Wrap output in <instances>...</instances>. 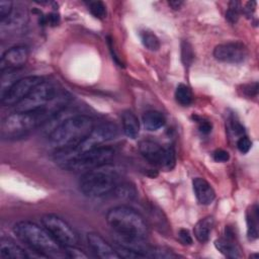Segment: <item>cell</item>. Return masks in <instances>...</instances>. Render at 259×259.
<instances>
[{
  "label": "cell",
  "instance_id": "obj_1",
  "mask_svg": "<svg viewBox=\"0 0 259 259\" xmlns=\"http://www.w3.org/2000/svg\"><path fill=\"white\" fill-rule=\"evenodd\" d=\"M16 237L33 252L45 258L67 257L65 248L61 246L45 229L29 221H20L13 227Z\"/></svg>",
  "mask_w": 259,
  "mask_h": 259
},
{
  "label": "cell",
  "instance_id": "obj_2",
  "mask_svg": "<svg viewBox=\"0 0 259 259\" xmlns=\"http://www.w3.org/2000/svg\"><path fill=\"white\" fill-rule=\"evenodd\" d=\"M94 127V120L89 115L77 114L66 118L53 128L49 141L56 149L77 147Z\"/></svg>",
  "mask_w": 259,
  "mask_h": 259
},
{
  "label": "cell",
  "instance_id": "obj_3",
  "mask_svg": "<svg viewBox=\"0 0 259 259\" xmlns=\"http://www.w3.org/2000/svg\"><path fill=\"white\" fill-rule=\"evenodd\" d=\"M106 222L113 233L147 238L149 227L145 218L136 209L127 205H117L106 213Z\"/></svg>",
  "mask_w": 259,
  "mask_h": 259
},
{
  "label": "cell",
  "instance_id": "obj_4",
  "mask_svg": "<svg viewBox=\"0 0 259 259\" xmlns=\"http://www.w3.org/2000/svg\"><path fill=\"white\" fill-rule=\"evenodd\" d=\"M117 184V173L104 165L84 172L79 180V189L83 195L96 198L111 193Z\"/></svg>",
  "mask_w": 259,
  "mask_h": 259
},
{
  "label": "cell",
  "instance_id": "obj_5",
  "mask_svg": "<svg viewBox=\"0 0 259 259\" xmlns=\"http://www.w3.org/2000/svg\"><path fill=\"white\" fill-rule=\"evenodd\" d=\"M114 156V150L110 147H97L80 154L61 165L60 167L73 172H87L95 168L107 165Z\"/></svg>",
  "mask_w": 259,
  "mask_h": 259
},
{
  "label": "cell",
  "instance_id": "obj_6",
  "mask_svg": "<svg viewBox=\"0 0 259 259\" xmlns=\"http://www.w3.org/2000/svg\"><path fill=\"white\" fill-rule=\"evenodd\" d=\"M63 91L58 89L57 85L44 80L36 85L29 94L14 106V111L26 112L41 109L53 102Z\"/></svg>",
  "mask_w": 259,
  "mask_h": 259
},
{
  "label": "cell",
  "instance_id": "obj_7",
  "mask_svg": "<svg viewBox=\"0 0 259 259\" xmlns=\"http://www.w3.org/2000/svg\"><path fill=\"white\" fill-rule=\"evenodd\" d=\"M41 224L51 236L64 248L78 245L79 238L77 233L61 217L54 213H47L41 217Z\"/></svg>",
  "mask_w": 259,
  "mask_h": 259
},
{
  "label": "cell",
  "instance_id": "obj_8",
  "mask_svg": "<svg viewBox=\"0 0 259 259\" xmlns=\"http://www.w3.org/2000/svg\"><path fill=\"white\" fill-rule=\"evenodd\" d=\"M118 136V127L113 122H101L94 125L87 138L80 143L77 147H74L75 156L82 152L101 147L104 143L114 140Z\"/></svg>",
  "mask_w": 259,
  "mask_h": 259
},
{
  "label": "cell",
  "instance_id": "obj_9",
  "mask_svg": "<svg viewBox=\"0 0 259 259\" xmlns=\"http://www.w3.org/2000/svg\"><path fill=\"white\" fill-rule=\"evenodd\" d=\"M44 80L45 79L40 76H26L19 78L1 96V103L4 106H16L36 85Z\"/></svg>",
  "mask_w": 259,
  "mask_h": 259
},
{
  "label": "cell",
  "instance_id": "obj_10",
  "mask_svg": "<svg viewBox=\"0 0 259 259\" xmlns=\"http://www.w3.org/2000/svg\"><path fill=\"white\" fill-rule=\"evenodd\" d=\"M213 57L217 61L229 64H239L248 57V49L241 41H228L215 46Z\"/></svg>",
  "mask_w": 259,
  "mask_h": 259
},
{
  "label": "cell",
  "instance_id": "obj_11",
  "mask_svg": "<svg viewBox=\"0 0 259 259\" xmlns=\"http://www.w3.org/2000/svg\"><path fill=\"white\" fill-rule=\"evenodd\" d=\"M28 60V50L24 46H15L8 49L1 57V73L9 71H18Z\"/></svg>",
  "mask_w": 259,
  "mask_h": 259
},
{
  "label": "cell",
  "instance_id": "obj_12",
  "mask_svg": "<svg viewBox=\"0 0 259 259\" xmlns=\"http://www.w3.org/2000/svg\"><path fill=\"white\" fill-rule=\"evenodd\" d=\"M88 246L95 254V256L102 259H119L120 256L116 252L115 248L111 246L101 235L95 232L87 234Z\"/></svg>",
  "mask_w": 259,
  "mask_h": 259
},
{
  "label": "cell",
  "instance_id": "obj_13",
  "mask_svg": "<svg viewBox=\"0 0 259 259\" xmlns=\"http://www.w3.org/2000/svg\"><path fill=\"white\" fill-rule=\"evenodd\" d=\"M139 151L144 159L150 164L158 167L161 166L164 146H161L160 144L151 140H143L139 144Z\"/></svg>",
  "mask_w": 259,
  "mask_h": 259
},
{
  "label": "cell",
  "instance_id": "obj_14",
  "mask_svg": "<svg viewBox=\"0 0 259 259\" xmlns=\"http://www.w3.org/2000/svg\"><path fill=\"white\" fill-rule=\"evenodd\" d=\"M215 248L229 258H240L241 251L237 243L235 242L234 232L230 229V227H226L225 237H221L214 241Z\"/></svg>",
  "mask_w": 259,
  "mask_h": 259
},
{
  "label": "cell",
  "instance_id": "obj_15",
  "mask_svg": "<svg viewBox=\"0 0 259 259\" xmlns=\"http://www.w3.org/2000/svg\"><path fill=\"white\" fill-rule=\"evenodd\" d=\"M192 187L195 197L200 204L208 205L214 200L215 192L211 185L204 178H194L192 180Z\"/></svg>",
  "mask_w": 259,
  "mask_h": 259
},
{
  "label": "cell",
  "instance_id": "obj_16",
  "mask_svg": "<svg viewBox=\"0 0 259 259\" xmlns=\"http://www.w3.org/2000/svg\"><path fill=\"white\" fill-rule=\"evenodd\" d=\"M0 257L1 258H15L23 259L27 258L28 255L24 249L15 244L12 240L1 238L0 240Z\"/></svg>",
  "mask_w": 259,
  "mask_h": 259
},
{
  "label": "cell",
  "instance_id": "obj_17",
  "mask_svg": "<svg viewBox=\"0 0 259 259\" xmlns=\"http://www.w3.org/2000/svg\"><path fill=\"white\" fill-rule=\"evenodd\" d=\"M121 124L124 135L130 139H136L140 133V121L137 115L131 111L125 110L121 115Z\"/></svg>",
  "mask_w": 259,
  "mask_h": 259
},
{
  "label": "cell",
  "instance_id": "obj_18",
  "mask_svg": "<svg viewBox=\"0 0 259 259\" xmlns=\"http://www.w3.org/2000/svg\"><path fill=\"white\" fill-rule=\"evenodd\" d=\"M214 226V219L211 215L204 217L200 219L194 226L193 233L196 240L200 243H205L208 241L212 228Z\"/></svg>",
  "mask_w": 259,
  "mask_h": 259
},
{
  "label": "cell",
  "instance_id": "obj_19",
  "mask_svg": "<svg viewBox=\"0 0 259 259\" xmlns=\"http://www.w3.org/2000/svg\"><path fill=\"white\" fill-rule=\"evenodd\" d=\"M143 123L147 131L155 132L165 125L166 117L158 110H149L143 115Z\"/></svg>",
  "mask_w": 259,
  "mask_h": 259
},
{
  "label": "cell",
  "instance_id": "obj_20",
  "mask_svg": "<svg viewBox=\"0 0 259 259\" xmlns=\"http://www.w3.org/2000/svg\"><path fill=\"white\" fill-rule=\"evenodd\" d=\"M247 237L250 241H255L258 238V225H259V212L257 204H254L247 210Z\"/></svg>",
  "mask_w": 259,
  "mask_h": 259
},
{
  "label": "cell",
  "instance_id": "obj_21",
  "mask_svg": "<svg viewBox=\"0 0 259 259\" xmlns=\"http://www.w3.org/2000/svg\"><path fill=\"white\" fill-rule=\"evenodd\" d=\"M112 193H114V195L119 199L133 200L137 196V189L133 184L123 182V183H118L113 189Z\"/></svg>",
  "mask_w": 259,
  "mask_h": 259
},
{
  "label": "cell",
  "instance_id": "obj_22",
  "mask_svg": "<svg viewBox=\"0 0 259 259\" xmlns=\"http://www.w3.org/2000/svg\"><path fill=\"white\" fill-rule=\"evenodd\" d=\"M175 100L177 103H179L182 106H188L191 104L192 99H193V95H192V91L191 89L185 85L180 83L175 90Z\"/></svg>",
  "mask_w": 259,
  "mask_h": 259
},
{
  "label": "cell",
  "instance_id": "obj_23",
  "mask_svg": "<svg viewBox=\"0 0 259 259\" xmlns=\"http://www.w3.org/2000/svg\"><path fill=\"white\" fill-rule=\"evenodd\" d=\"M150 217H151L152 223L156 226L158 231L164 234L168 233L169 225L167 223L166 218L163 214V211H161V209H158L155 206H152L150 209Z\"/></svg>",
  "mask_w": 259,
  "mask_h": 259
},
{
  "label": "cell",
  "instance_id": "obj_24",
  "mask_svg": "<svg viewBox=\"0 0 259 259\" xmlns=\"http://www.w3.org/2000/svg\"><path fill=\"white\" fill-rule=\"evenodd\" d=\"M140 37L142 40V44L144 45V47L146 49H148L149 51L152 52H156L160 49V40L158 38V36L150 31V30H141L140 31Z\"/></svg>",
  "mask_w": 259,
  "mask_h": 259
},
{
  "label": "cell",
  "instance_id": "obj_25",
  "mask_svg": "<svg viewBox=\"0 0 259 259\" xmlns=\"http://www.w3.org/2000/svg\"><path fill=\"white\" fill-rule=\"evenodd\" d=\"M175 163H176V155H175L174 147L171 145H165L160 168L165 171H170L174 168Z\"/></svg>",
  "mask_w": 259,
  "mask_h": 259
},
{
  "label": "cell",
  "instance_id": "obj_26",
  "mask_svg": "<svg viewBox=\"0 0 259 259\" xmlns=\"http://www.w3.org/2000/svg\"><path fill=\"white\" fill-rule=\"evenodd\" d=\"M181 60L183 65L186 68L190 67L194 60V53H193L192 46L187 40H183L181 42Z\"/></svg>",
  "mask_w": 259,
  "mask_h": 259
},
{
  "label": "cell",
  "instance_id": "obj_27",
  "mask_svg": "<svg viewBox=\"0 0 259 259\" xmlns=\"http://www.w3.org/2000/svg\"><path fill=\"white\" fill-rule=\"evenodd\" d=\"M241 11V5L237 1H232L229 4V9L226 12V19L231 24H234L238 21Z\"/></svg>",
  "mask_w": 259,
  "mask_h": 259
},
{
  "label": "cell",
  "instance_id": "obj_28",
  "mask_svg": "<svg viewBox=\"0 0 259 259\" xmlns=\"http://www.w3.org/2000/svg\"><path fill=\"white\" fill-rule=\"evenodd\" d=\"M148 257L151 258H177L178 255H176L175 253H173L172 251L165 249V248H161V247H151L150 251L148 252Z\"/></svg>",
  "mask_w": 259,
  "mask_h": 259
},
{
  "label": "cell",
  "instance_id": "obj_29",
  "mask_svg": "<svg viewBox=\"0 0 259 259\" xmlns=\"http://www.w3.org/2000/svg\"><path fill=\"white\" fill-rule=\"evenodd\" d=\"M89 10L92 13L93 16L99 19H103L106 17L107 11H106V6L103 2L101 1H93L89 3Z\"/></svg>",
  "mask_w": 259,
  "mask_h": 259
},
{
  "label": "cell",
  "instance_id": "obj_30",
  "mask_svg": "<svg viewBox=\"0 0 259 259\" xmlns=\"http://www.w3.org/2000/svg\"><path fill=\"white\" fill-rule=\"evenodd\" d=\"M12 1L9 0H1L0 1V19L1 21H4L7 19L11 13H12Z\"/></svg>",
  "mask_w": 259,
  "mask_h": 259
},
{
  "label": "cell",
  "instance_id": "obj_31",
  "mask_svg": "<svg viewBox=\"0 0 259 259\" xmlns=\"http://www.w3.org/2000/svg\"><path fill=\"white\" fill-rule=\"evenodd\" d=\"M65 252H66L67 257H69V258L82 259V258H87L88 257V255L85 254L82 250H80L77 246L65 247Z\"/></svg>",
  "mask_w": 259,
  "mask_h": 259
},
{
  "label": "cell",
  "instance_id": "obj_32",
  "mask_svg": "<svg viewBox=\"0 0 259 259\" xmlns=\"http://www.w3.org/2000/svg\"><path fill=\"white\" fill-rule=\"evenodd\" d=\"M252 147V142L247 136H241L237 141V148L242 154H246L250 151Z\"/></svg>",
  "mask_w": 259,
  "mask_h": 259
},
{
  "label": "cell",
  "instance_id": "obj_33",
  "mask_svg": "<svg viewBox=\"0 0 259 259\" xmlns=\"http://www.w3.org/2000/svg\"><path fill=\"white\" fill-rule=\"evenodd\" d=\"M212 158L215 162H220V163H225L228 162L230 159V154L223 150V149H217L213 153H212Z\"/></svg>",
  "mask_w": 259,
  "mask_h": 259
},
{
  "label": "cell",
  "instance_id": "obj_34",
  "mask_svg": "<svg viewBox=\"0 0 259 259\" xmlns=\"http://www.w3.org/2000/svg\"><path fill=\"white\" fill-rule=\"evenodd\" d=\"M178 238H179V241H180L183 245H191L192 242H193L191 235L189 234L188 230H186V229H180V230H179V232H178Z\"/></svg>",
  "mask_w": 259,
  "mask_h": 259
},
{
  "label": "cell",
  "instance_id": "obj_35",
  "mask_svg": "<svg viewBox=\"0 0 259 259\" xmlns=\"http://www.w3.org/2000/svg\"><path fill=\"white\" fill-rule=\"evenodd\" d=\"M242 91H243V93L245 95H247L249 97L254 96V95L257 94V91H258V83L255 82V83H252V84L244 85Z\"/></svg>",
  "mask_w": 259,
  "mask_h": 259
},
{
  "label": "cell",
  "instance_id": "obj_36",
  "mask_svg": "<svg viewBox=\"0 0 259 259\" xmlns=\"http://www.w3.org/2000/svg\"><path fill=\"white\" fill-rule=\"evenodd\" d=\"M198 130L201 134L207 135L211 132V123L208 120L205 119H198Z\"/></svg>",
  "mask_w": 259,
  "mask_h": 259
},
{
  "label": "cell",
  "instance_id": "obj_37",
  "mask_svg": "<svg viewBox=\"0 0 259 259\" xmlns=\"http://www.w3.org/2000/svg\"><path fill=\"white\" fill-rule=\"evenodd\" d=\"M46 21L49 24L56 25L59 22V15H57L56 13H51L46 17Z\"/></svg>",
  "mask_w": 259,
  "mask_h": 259
},
{
  "label": "cell",
  "instance_id": "obj_38",
  "mask_svg": "<svg viewBox=\"0 0 259 259\" xmlns=\"http://www.w3.org/2000/svg\"><path fill=\"white\" fill-rule=\"evenodd\" d=\"M255 5H256V2H254V1L247 2L246 6H245V8H244V12H245L247 15H251V13L254 11Z\"/></svg>",
  "mask_w": 259,
  "mask_h": 259
},
{
  "label": "cell",
  "instance_id": "obj_39",
  "mask_svg": "<svg viewBox=\"0 0 259 259\" xmlns=\"http://www.w3.org/2000/svg\"><path fill=\"white\" fill-rule=\"evenodd\" d=\"M168 4H169L173 9L177 10V9H179V8L182 6L183 2H182V1H177V0H172V1H169Z\"/></svg>",
  "mask_w": 259,
  "mask_h": 259
}]
</instances>
